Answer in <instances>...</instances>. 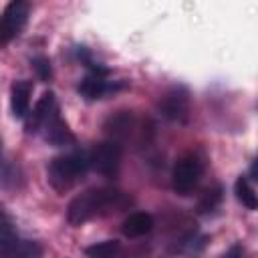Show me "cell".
<instances>
[{"mask_svg": "<svg viewBox=\"0 0 258 258\" xmlns=\"http://www.w3.org/2000/svg\"><path fill=\"white\" fill-rule=\"evenodd\" d=\"M0 258H42V246L32 240L12 236L0 240Z\"/></svg>", "mask_w": 258, "mask_h": 258, "instance_id": "9", "label": "cell"}, {"mask_svg": "<svg viewBox=\"0 0 258 258\" xmlns=\"http://www.w3.org/2000/svg\"><path fill=\"white\" fill-rule=\"evenodd\" d=\"M16 236V230H14V222L10 218V214L6 212V208L0 204V240H8Z\"/></svg>", "mask_w": 258, "mask_h": 258, "instance_id": "17", "label": "cell"}, {"mask_svg": "<svg viewBox=\"0 0 258 258\" xmlns=\"http://www.w3.org/2000/svg\"><path fill=\"white\" fill-rule=\"evenodd\" d=\"M204 173V157L198 151L181 155L171 169V187L177 196H187L198 185Z\"/></svg>", "mask_w": 258, "mask_h": 258, "instance_id": "3", "label": "cell"}, {"mask_svg": "<svg viewBox=\"0 0 258 258\" xmlns=\"http://www.w3.org/2000/svg\"><path fill=\"white\" fill-rule=\"evenodd\" d=\"M151 230H153V218L147 212H133L121 224V232L127 238H141Z\"/></svg>", "mask_w": 258, "mask_h": 258, "instance_id": "12", "label": "cell"}, {"mask_svg": "<svg viewBox=\"0 0 258 258\" xmlns=\"http://www.w3.org/2000/svg\"><path fill=\"white\" fill-rule=\"evenodd\" d=\"M32 67H34L36 75H38L42 81H48V79H50L52 71H50V60H48L46 56H34V58H32Z\"/></svg>", "mask_w": 258, "mask_h": 258, "instance_id": "18", "label": "cell"}, {"mask_svg": "<svg viewBox=\"0 0 258 258\" xmlns=\"http://www.w3.org/2000/svg\"><path fill=\"white\" fill-rule=\"evenodd\" d=\"M85 254L89 258H125L123 256V248H121V244L117 240L95 242V244L85 248Z\"/></svg>", "mask_w": 258, "mask_h": 258, "instance_id": "14", "label": "cell"}, {"mask_svg": "<svg viewBox=\"0 0 258 258\" xmlns=\"http://www.w3.org/2000/svg\"><path fill=\"white\" fill-rule=\"evenodd\" d=\"M125 87H127L125 81H107V73H91L79 83V93L87 101H99L109 95H115Z\"/></svg>", "mask_w": 258, "mask_h": 258, "instance_id": "7", "label": "cell"}, {"mask_svg": "<svg viewBox=\"0 0 258 258\" xmlns=\"http://www.w3.org/2000/svg\"><path fill=\"white\" fill-rule=\"evenodd\" d=\"M89 167H91L89 153L77 149V151L62 153V155L50 159V163L46 167V179L56 191L62 194V191L71 189L79 179H83Z\"/></svg>", "mask_w": 258, "mask_h": 258, "instance_id": "2", "label": "cell"}, {"mask_svg": "<svg viewBox=\"0 0 258 258\" xmlns=\"http://www.w3.org/2000/svg\"><path fill=\"white\" fill-rule=\"evenodd\" d=\"M121 159H123V147L119 141L113 139L97 143L89 153V165L103 177H117L121 169Z\"/></svg>", "mask_w": 258, "mask_h": 258, "instance_id": "4", "label": "cell"}, {"mask_svg": "<svg viewBox=\"0 0 258 258\" xmlns=\"http://www.w3.org/2000/svg\"><path fill=\"white\" fill-rule=\"evenodd\" d=\"M131 204V196L117 187H91L71 200L67 208V220L71 226H83L89 220L123 212Z\"/></svg>", "mask_w": 258, "mask_h": 258, "instance_id": "1", "label": "cell"}, {"mask_svg": "<svg viewBox=\"0 0 258 258\" xmlns=\"http://www.w3.org/2000/svg\"><path fill=\"white\" fill-rule=\"evenodd\" d=\"M40 131H42L44 141L50 143V145H56V147L69 145V143L75 141V137H73V133H71V129H69V125H67V121H64V119L60 117V113H58V107L52 109V113H50V115L46 117V121L42 123Z\"/></svg>", "mask_w": 258, "mask_h": 258, "instance_id": "8", "label": "cell"}, {"mask_svg": "<svg viewBox=\"0 0 258 258\" xmlns=\"http://www.w3.org/2000/svg\"><path fill=\"white\" fill-rule=\"evenodd\" d=\"M131 127H133V115L129 111H119L105 121V131L113 141H119V143L131 131Z\"/></svg>", "mask_w": 258, "mask_h": 258, "instance_id": "13", "label": "cell"}, {"mask_svg": "<svg viewBox=\"0 0 258 258\" xmlns=\"http://www.w3.org/2000/svg\"><path fill=\"white\" fill-rule=\"evenodd\" d=\"M234 194L238 198V202H242V206H246L248 210H256L258 208V200H256V191L250 185V181L246 179V175H240L234 183Z\"/></svg>", "mask_w": 258, "mask_h": 258, "instance_id": "15", "label": "cell"}, {"mask_svg": "<svg viewBox=\"0 0 258 258\" xmlns=\"http://www.w3.org/2000/svg\"><path fill=\"white\" fill-rule=\"evenodd\" d=\"M222 258H246V250H244V246L240 242H236L226 250V254Z\"/></svg>", "mask_w": 258, "mask_h": 258, "instance_id": "19", "label": "cell"}, {"mask_svg": "<svg viewBox=\"0 0 258 258\" xmlns=\"http://www.w3.org/2000/svg\"><path fill=\"white\" fill-rule=\"evenodd\" d=\"M54 107H56L54 93H52V91H46V93L36 101V105H34L32 113H30V115H28V119H26V133H28V135L38 133V131H40V127H42V123L46 121V117L52 113V109H54Z\"/></svg>", "mask_w": 258, "mask_h": 258, "instance_id": "10", "label": "cell"}, {"mask_svg": "<svg viewBox=\"0 0 258 258\" xmlns=\"http://www.w3.org/2000/svg\"><path fill=\"white\" fill-rule=\"evenodd\" d=\"M28 14H30V6L28 2H22V0H14L4 8L0 16V46L8 44L12 38H16L22 32V28L26 26Z\"/></svg>", "mask_w": 258, "mask_h": 258, "instance_id": "5", "label": "cell"}, {"mask_svg": "<svg viewBox=\"0 0 258 258\" xmlns=\"http://www.w3.org/2000/svg\"><path fill=\"white\" fill-rule=\"evenodd\" d=\"M220 202H222V187L214 185V187L204 191V196H202V200L198 204V212L200 214H210L220 206Z\"/></svg>", "mask_w": 258, "mask_h": 258, "instance_id": "16", "label": "cell"}, {"mask_svg": "<svg viewBox=\"0 0 258 258\" xmlns=\"http://www.w3.org/2000/svg\"><path fill=\"white\" fill-rule=\"evenodd\" d=\"M157 107L165 119L173 123H185L189 117V91L183 85H175L163 93Z\"/></svg>", "mask_w": 258, "mask_h": 258, "instance_id": "6", "label": "cell"}, {"mask_svg": "<svg viewBox=\"0 0 258 258\" xmlns=\"http://www.w3.org/2000/svg\"><path fill=\"white\" fill-rule=\"evenodd\" d=\"M30 97H32V83L30 81H16L10 87V109L16 119H24L30 109Z\"/></svg>", "mask_w": 258, "mask_h": 258, "instance_id": "11", "label": "cell"}]
</instances>
